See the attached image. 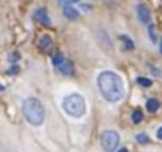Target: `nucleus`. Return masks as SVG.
Segmentation results:
<instances>
[{
  "instance_id": "f257e3e1",
  "label": "nucleus",
  "mask_w": 162,
  "mask_h": 152,
  "mask_svg": "<svg viewBox=\"0 0 162 152\" xmlns=\"http://www.w3.org/2000/svg\"><path fill=\"white\" fill-rule=\"evenodd\" d=\"M97 86L102 94V97L110 101V103H116L124 97V83L121 76L114 71L105 70L99 73L97 76Z\"/></svg>"
},
{
  "instance_id": "f03ea898",
  "label": "nucleus",
  "mask_w": 162,
  "mask_h": 152,
  "mask_svg": "<svg viewBox=\"0 0 162 152\" xmlns=\"http://www.w3.org/2000/svg\"><path fill=\"white\" fill-rule=\"evenodd\" d=\"M22 114L30 125H41L44 120V108L38 98H27L22 103Z\"/></svg>"
},
{
  "instance_id": "7ed1b4c3",
  "label": "nucleus",
  "mask_w": 162,
  "mask_h": 152,
  "mask_svg": "<svg viewBox=\"0 0 162 152\" xmlns=\"http://www.w3.org/2000/svg\"><path fill=\"white\" fill-rule=\"evenodd\" d=\"M62 106H64V111L70 116V117H83L86 114V101H84V97L81 94H68L64 97L62 100Z\"/></svg>"
},
{
  "instance_id": "20e7f679",
  "label": "nucleus",
  "mask_w": 162,
  "mask_h": 152,
  "mask_svg": "<svg viewBox=\"0 0 162 152\" xmlns=\"http://www.w3.org/2000/svg\"><path fill=\"white\" fill-rule=\"evenodd\" d=\"M100 143L105 152H114L119 144V135L114 130H105L100 135Z\"/></svg>"
},
{
  "instance_id": "39448f33",
  "label": "nucleus",
  "mask_w": 162,
  "mask_h": 152,
  "mask_svg": "<svg viewBox=\"0 0 162 152\" xmlns=\"http://www.w3.org/2000/svg\"><path fill=\"white\" fill-rule=\"evenodd\" d=\"M137 16L142 24H149V21H151V11L145 3H140L137 7Z\"/></svg>"
},
{
  "instance_id": "423d86ee",
  "label": "nucleus",
  "mask_w": 162,
  "mask_h": 152,
  "mask_svg": "<svg viewBox=\"0 0 162 152\" xmlns=\"http://www.w3.org/2000/svg\"><path fill=\"white\" fill-rule=\"evenodd\" d=\"M34 18H35L38 22H41L43 25H46V27H50V25H51V18H50L48 13H46L44 8H37L35 13H34Z\"/></svg>"
},
{
  "instance_id": "0eeeda50",
  "label": "nucleus",
  "mask_w": 162,
  "mask_h": 152,
  "mask_svg": "<svg viewBox=\"0 0 162 152\" xmlns=\"http://www.w3.org/2000/svg\"><path fill=\"white\" fill-rule=\"evenodd\" d=\"M64 16H65L68 21H76V19L80 18V11H78L75 7H72V5H65V7H64Z\"/></svg>"
},
{
  "instance_id": "6e6552de",
  "label": "nucleus",
  "mask_w": 162,
  "mask_h": 152,
  "mask_svg": "<svg viewBox=\"0 0 162 152\" xmlns=\"http://www.w3.org/2000/svg\"><path fill=\"white\" fill-rule=\"evenodd\" d=\"M38 48L44 53H48V51L53 48V38L50 35H43L40 40H38Z\"/></svg>"
},
{
  "instance_id": "1a4fd4ad",
  "label": "nucleus",
  "mask_w": 162,
  "mask_h": 152,
  "mask_svg": "<svg viewBox=\"0 0 162 152\" xmlns=\"http://www.w3.org/2000/svg\"><path fill=\"white\" fill-rule=\"evenodd\" d=\"M65 76H73V73H75V67H73V63L70 62V60H65L64 62V65L59 68Z\"/></svg>"
},
{
  "instance_id": "9d476101",
  "label": "nucleus",
  "mask_w": 162,
  "mask_h": 152,
  "mask_svg": "<svg viewBox=\"0 0 162 152\" xmlns=\"http://www.w3.org/2000/svg\"><path fill=\"white\" fill-rule=\"evenodd\" d=\"M159 108H160L159 100H156V98H149V100L146 101V109H148L149 113H156Z\"/></svg>"
},
{
  "instance_id": "9b49d317",
  "label": "nucleus",
  "mask_w": 162,
  "mask_h": 152,
  "mask_svg": "<svg viewBox=\"0 0 162 152\" xmlns=\"http://www.w3.org/2000/svg\"><path fill=\"white\" fill-rule=\"evenodd\" d=\"M119 40L123 41V44H124V48H126V51H132L135 46H133V43H132V40L127 37V35H121L119 37Z\"/></svg>"
},
{
  "instance_id": "f8f14e48",
  "label": "nucleus",
  "mask_w": 162,
  "mask_h": 152,
  "mask_svg": "<svg viewBox=\"0 0 162 152\" xmlns=\"http://www.w3.org/2000/svg\"><path fill=\"white\" fill-rule=\"evenodd\" d=\"M143 120V111L138 108V109H135L133 113H132V122L133 124H140Z\"/></svg>"
},
{
  "instance_id": "ddd939ff",
  "label": "nucleus",
  "mask_w": 162,
  "mask_h": 152,
  "mask_svg": "<svg viewBox=\"0 0 162 152\" xmlns=\"http://www.w3.org/2000/svg\"><path fill=\"white\" fill-rule=\"evenodd\" d=\"M64 62H65V57H64L60 53L53 57V63H54V67H57V68H60V67L64 65Z\"/></svg>"
},
{
  "instance_id": "4468645a",
  "label": "nucleus",
  "mask_w": 162,
  "mask_h": 152,
  "mask_svg": "<svg viewBox=\"0 0 162 152\" xmlns=\"http://www.w3.org/2000/svg\"><path fill=\"white\" fill-rule=\"evenodd\" d=\"M135 139L140 143V144H148V143H149V136H148L146 133H138V135L135 136Z\"/></svg>"
},
{
  "instance_id": "2eb2a0df",
  "label": "nucleus",
  "mask_w": 162,
  "mask_h": 152,
  "mask_svg": "<svg viewBox=\"0 0 162 152\" xmlns=\"http://www.w3.org/2000/svg\"><path fill=\"white\" fill-rule=\"evenodd\" d=\"M148 35H149V40H151L153 43H156V41H157L156 29H154V25H153V24H149V25H148Z\"/></svg>"
},
{
  "instance_id": "dca6fc26",
  "label": "nucleus",
  "mask_w": 162,
  "mask_h": 152,
  "mask_svg": "<svg viewBox=\"0 0 162 152\" xmlns=\"http://www.w3.org/2000/svg\"><path fill=\"white\" fill-rule=\"evenodd\" d=\"M137 84H140L143 87H151L153 81L151 79H146V78H137Z\"/></svg>"
},
{
  "instance_id": "f3484780",
  "label": "nucleus",
  "mask_w": 162,
  "mask_h": 152,
  "mask_svg": "<svg viewBox=\"0 0 162 152\" xmlns=\"http://www.w3.org/2000/svg\"><path fill=\"white\" fill-rule=\"evenodd\" d=\"M78 2H81V0H59V3L60 5H73V3H78Z\"/></svg>"
},
{
  "instance_id": "a211bd4d",
  "label": "nucleus",
  "mask_w": 162,
  "mask_h": 152,
  "mask_svg": "<svg viewBox=\"0 0 162 152\" xmlns=\"http://www.w3.org/2000/svg\"><path fill=\"white\" fill-rule=\"evenodd\" d=\"M156 136H157V139H160V141H162V127H159V129H157Z\"/></svg>"
},
{
  "instance_id": "6ab92c4d",
  "label": "nucleus",
  "mask_w": 162,
  "mask_h": 152,
  "mask_svg": "<svg viewBox=\"0 0 162 152\" xmlns=\"http://www.w3.org/2000/svg\"><path fill=\"white\" fill-rule=\"evenodd\" d=\"M118 152H129V150H127V149H126V147H123V149H119V150H118Z\"/></svg>"
},
{
  "instance_id": "aec40b11",
  "label": "nucleus",
  "mask_w": 162,
  "mask_h": 152,
  "mask_svg": "<svg viewBox=\"0 0 162 152\" xmlns=\"http://www.w3.org/2000/svg\"><path fill=\"white\" fill-rule=\"evenodd\" d=\"M2 90H5V87H3L2 84H0V92H2Z\"/></svg>"
},
{
  "instance_id": "412c9836",
  "label": "nucleus",
  "mask_w": 162,
  "mask_h": 152,
  "mask_svg": "<svg viewBox=\"0 0 162 152\" xmlns=\"http://www.w3.org/2000/svg\"><path fill=\"white\" fill-rule=\"evenodd\" d=\"M159 48H160V53H162V40H160V44H159Z\"/></svg>"
}]
</instances>
